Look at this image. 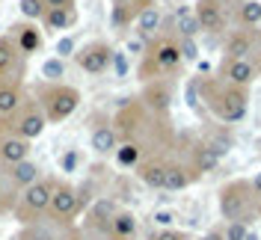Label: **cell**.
I'll return each instance as SVG.
<instances>
[{"label": "cell", "instance_id": "24", "mask_svg": "<svg viewBox=\"0 0 261 240\" xmlns=\"http://www.w3.org/2000/svg\"><path fill=\"white\" fill-rule=\"evenodd\" d=\"M172 24H175L178 39H193L196 33L202 30V24H199V18H196V12L190 6H178L175 15H172Z\"/></svg>", "mask_w": 261, "mask_h": 240}, {"label": "cell", "instance_id": "39", "mask_svg": "<svg viewBox=\"0 0 261 240\" xmlns=\"http://www.w3.org/2000/svg\"><path fill=\"white\" fill-rule=\"evenodd\" d=\"M116 68V74H119V77H125V74H128V57H125V54H113V63H110Z\"/></svg>", "mask_w": 261, "mask_h": 240}, {"label": "cell", "instance_id": "3", "mask_svg": "<svg viewBox=\"0 0 261 240\" xmlns=\"http://www.w3.org/2000/svg\"><path fill=\"white\" fill-rule=\"evenodd\" d=\"M255 193L249 187V181H228L220 190V214L228 223H249L258 208H255Z\"/></svg>", "mask_w": 261, "mask_h": 240}, {"label": "cell", "instance_id": "23", "mask_svg": "<svg viewBox=\"0 0 261 240\" xmlns=\"http://www.w3.org/2000/svg\"><path fill=\"white\" fill-rule=\"evenodd\" d=\"M137 217L130 214V210H119L113 217V223H110V231H107V237H119V240H134L137 237Z\"/></svg>", "mask_w": 261, "mask_h": 240}, {"label": "cell", "instance_id": "5", "mask_svg": "<svg viewBox=\"0 0 261 240\" xmlns=\"http://www.w3.org/2000/svg\"><path fill=\"white\" fill-rule=\"evenodd\" d=\"M202 89H205V98L211 101V110L217 119H223V122H244L246 119V107H249V98H246V89L244 86H220V89H214L211 83H202Z\"/></svg>", "mask_w": 261, "mask_h": 240}, {"label": "cell", "instance_id": "30", "mask_svg": "<svg viewBox=\"0 0 261 240\" xmlns=\"http://www.w3.org/2000/svg\"><path fill=\"white\" fill-rule=\"evenodd\" d=\"M238 21L244 24V27H255L261 24V0H246L238 6Z\"/></svg>", "mask_w": 261, "mask_h": 240}, {"label": "cell", "instance_id": "36", "mask_svg": "<svg viewBox=\"0 0 261 240\" xmlns=\"http://www.w3.org/2000/svg\"><path fill=\"white\" fill-rule=\"evenodd\" d=\"M71 54H74V39H71V36L60 39V42H57V57L65 60V57H71Z\"/></svg>", "mask_w": 261, "mask_h": 240}, {"label": "cell", "instance_id": "26", "mask_svg": "<svg viewBox=\"0 0 261 240\" xmlns=\"http://www.w3.org/2000/svg\"><path fill=\"white\" fill-rule=\"evenodd\" d=\"M226 54H228V60H246V57L252 54V33L249 30H238L234 36H228Z\"/></svg>", "mask_w": 261, "mask_h": 240}, {"label": "cell", "instance_id": "35", "mask_svg": "<svg viewBox=\"0 0 261 240\" xmlns=\"http://www.w3.org/2000/svg\"><path fill=\"white\" fill-rule=\"evenodd\" d=\"M178 48L184 60H199V48H196L193 39H178Z\"/></svg>", "mask_w": 261, "mask_h": 240}, {"label": "cell", "instance_id": "28", "mask_svg": "<svg viewBox=\"0 0 261 240\" xmlns=\"http://www.w3.org/2000/svg\"><path fill=\"white\" fill-rule=\"evenodd\" d=\"M116 163L119 166H140V157H143V145L137 143V140H125V143H119L116 148Z\"/></svg>", "mask_w": 261, "mask_h": 240}, {"label": "cell", "instance_id": "17", "mask_svg": "<svg viewBox=\"0 0 261 240\" xmlns=\"http://www.w3.org/2000/svg\"><path fill=\"white\" fill-rule=\"evenodd\" d=\"M196 172L193 166H184V163H166V178H163V190L169 193H178V190H187L190 184L196 181Z\"/></svg>", "mask_w": 261, "mask_h": 240}, {"label": "cell", "instance_id": "32", "mask_svg": "<svg viewBox=\"0 0 261 240\" xmlns=\"http://www.w3.org/2000/svg\"><path fill=\"white\" fill-rule=\"evenodd\" d=\"M130 18H137V12L130 9L128 3H122V0H116L113 12H110V24H113V27H128V24H130Z\"/></svg>", "mask_w": 261, "mask_h": 240}, {"label": "cell", "instance_id": "19", "mask_svg": "<svg viewBox=\"0 0 261 240\" xmlns=\"http://www.w3.org/2000/svg\"><path fill=\"white\" fill-rule=\"evenodd\" d=\"M119 134H116V128H110V125H98L95 130H92V137H89V148L95 151V154H116V148H119Z\"/></svg>", "mask_w": 261, "mask_h": 240}, {"label": "cell", "instance_id": "27", "mask_svg": "<svg viewBox=\"0 0 261 240\" xmlns=\"http://www.w3.org/2000/svg\"><path fill=\"white\" fill-rule=\"evenodd\" d=\"M220 166V154L214 151L211 145L205 143V145H196V151H193V172L196 175H205V172H214Z\"/></svg>", "mask_w": 261, "mask_h": 240}, {"label": "cell", "instance_id": "10", "mask_svg": "<svg viewBox=\"0 0 261 240\" xmlns=\"http://www.w3.org/2000/svg\"><path fill=\"white\" fill-rule=\"evenodd\" d=\"M9 30H12L9 36L15 39V48L21 50V57H33L42 48V30L36 27V21H15Z\"/></svg>", "mask_w": 261, "mask_h": 240}, {"label": "cell", "instance_id": "41", "mask_svg": "<svg viewBox=\"0 0 261 240\" xmlns=\"http://www.w3.org/2000/svg\"><path fill=\"white\" fill-rule=\"evenodd\" d=\"M172 220H175L172 210H158V214H154V223L161 225V228H172Z\"/></svg>", "mask_w": 261, "mask_h": 240}, {"label": "cell", "instance_id": "21", "mask_svg": "<svg viewBox=\"0 0 261 240\" xmlns=\"http://www.w3.org/2000/svg\"><path fill=\"white\" fill-rule=\"evenodd\" d=\"M137 178H140L146 187H151V190H163V178H166V160L151 157V160H146V163H140V166H137Z\"/></svg>", "mask_w": 261, "mask_h": 240}, {"label": "cell", "instance_id": "31", "mask_svg": "<svg viewBox=\"0 0 261 240\" xmlns=\"http://www.w3.org/2000/svg\"><path fill=\"white\" fill-rule=\"evenodd\" d=\"M18 12L24 15V21H42L48 6H45V0H18Z\"/></svg>", "mask_w": 261, "mask_h": 240}, {"label": "cell", "instance_id": "14", "mask_svg": "<svg viewBox=\"0 0 261 240\" xmlns=\"http://www.w3.org/2000/svg\"><path fill=\"white\" fill-rule=\"evenodd\" d=\"M3 175L9 178V184L21 193V190H27L30 184H36V181L42 178V166H39L33 157H27V160H21V163H15V166H9Z\"/></svg>", "mask_w": 261, "mask_h": 240}, {"label": "cell", "instance_id": "44", "mask_svg": "<svg viewBox=\"0 0 261 240\" xmlns=\"http://www.w3.org/2000/svg\"><path fill=\"white\" fill-rule=\"evenodd\" d=\"M249 187H252V193H255V196H261V172L249 181Z\"/></svg>", "mask_w": 261, "mask_h": 240}, {"label": "cell", "instance_id": "13", "mask_svg": "<svg viewBox=\"0 0 261 240\" xmlns=\"http://www.w3.org/2000/svg\"><path fill=\"white\" fill-rule=\"evenodd\" d=\"M143 104H146L151 113H166L169 104H172V86L166 80H148L146 89H143Z\"/></svg>", "mask_w": 261, "mask_h": 240}, {"label": "cell", "instance_id": "22", "mask_svg": "<svg viewBox=\"0 0 261 240\" xmlns=\"http://www.w3.org/2000/svg\"><path fill=\"white\" fill-rule=\"evenodd\" d=\"M63 231V225L50 223L48 217L39 220V223H30V225H21V234L15 240H57Z\"/></svg>", "mask_w": 261, "mask_h": 240}, {"label": "cell", "instance_id": "46", "mask_svg": "<svg viewBox=\"0 0 261 240\" xmlns=\"http://www.w3.org/2000/svg\"><path fill=\"white\" fill-rule=\"evenodd\" d=\"M128 50H134V54H140V50H143V42H128Z\"/></svg>", "mask_w": 261, "mask_h": 240}, {"label": "cell", "instance_id": "15", "mask_svg": "<svg viewBox=\"0 0 261 240\" xmlns=\"http://www.w3.org/2000/svg\"><path fill=\"white\" fill-rule=\"evenodd\" d=\"M196 18H199V24H202L205 33H220L223 24H226L220 0H196Z\"/></svg>", "mask_w": 261, "mask_h": 240}, {"label": "cell", "instance_id": "47", "mask_svg": "<svg viewBox=\"0 0 261 240\" xmlns=\"http://www.w3.org/2000/svg\"><path fill=\"white\" fill-rule=\"evenodd\" d=\"M255 71H258V74H261V57H258V65H255Z\"/></svg>", "mask_w": 261, "mask_h": 240}, {"label": "cell", "instance_id": "25", "mask_svg": "<svg viewBox=\"0 0 261 240\" xmlns=\"http://www.w3.org/2000/svg\"><path fill=\"white\" fill-rule=\"evenodd\" d=\"M161 24H163V18H161L158 6H148V9L137 12V33H140V39H154L158 30H161Z\"/></svg>", "mask_w": 261, "mask_h": 240}, {"label": "cell", "instance_id": "16", "mask_svg": "<svg viewBox=\"0 0 261 240\" xmlns=\"http://www.w3.org/2000/svg\"><path fill=\"white\" fill-rule=\"evenodd\" d=\"M223 74H226V83H231V86H249L252 80H255V65H252V60L246 57V60H226V68H223Z\"/></svg>", "mask_w": 261, "mask_h": 240}, {"label": "cell", "instance_id": "43", "mask_svg": "<svg viewBox=\"0 0 261 240\" xmlns=\"http://www.w3.org/2000/svg\"><path fill=\"white\" fill-rule=\"evenodd\" d=\"M45 6L54 9V6H74V0H45Z\"/></svg>", "mask_w": 261, "mask_h": 240}, {"label": "cell", "instance_id": "37", "mask_svg": "<svg viewBox=\"0 0 261 240\" xmlns=\"http://www.w3.org/2000/svg\"><path fill=\"white\" fill-rule=\"evenodd\" d=\"M77 151H65L63 157H60V169H63V172H74V169H77Z\"/></svg>", "mask_w": 261, "mask_h": 240}, {"label": "cell", "instance_id": "42", "mask_svg": "<svg viewBox=\"0 0 261 240\" xmlns=\"http://www.w3.org/2000/svg\"><path fill=\"white\" fill-rule=\"evenodd\" d=\"M130 6L140 12V9H148V6H154V0H130Z\"/></svg>", "mask_w": 261, "mask_h": 240}, {"label": "cell", "instance_id": "7", "mask_svg": "<svg viewBox=\"0 0 261 240\" xmlns=\"http://www.w3.org/2000/svg\"><path fill=\"white\" fill-rule=\"evenodd\" d=\"M9 128H12L15 137L30 140V143H33V140H39V137L45 134L48 119H45V113H42V107H39V101H36V98H24V104L9 116Z\"/></svg>", "mask_w": 261, "mask_h": 240}, {"label": "cell", "instance_id": "2", "mask_svg": "<svg viewBox=\"0 0 261 240\" xmlns=\"http://www.w3.org/2000/svg\"><path fill=\"white\" fill-rule=\"evenodd\" d=\"M54 190H57V178H50V175H42L36 184H30L27 190H21L18 193V205L12 210V220L18 225H30V223L45 220Z\"/></svg>", "mask_w": 261, "mask_h": 240}, {"label": "cell", "instance_id": "49", "mask_svg": "<svg viewBox=\"0 0 261 240\" xmlns=\"http://www.w3.org/2000/svg\"><path fill=\"white\" fill-rule=\"evenodd\" d=\"M258 210H261V208H258Z\"/></svg>", "mask_w": 261, "mask_h": 240}, {"label": "cell", "instance_id": "1", "mask_svg": "<svg viewBox=\"0 0 261 240\" xmlns=\"http://www.w3.org/2000/svg\"><path fill=\"white\" fill-rule=\"evenodd\" d=\"M36 101L45 113L48 125H60L65 119H71L74 110L81 107V89L71 83H39L36 89Z\"/></svg>", "mask_w": 261, "mask_h": 240}, {"label": "cell", "instance_id": "38", "mask_svg": "<svg viewBox=\"0 0 261 240\" xmlns=\"http://www.w3.org/2000/svg\"><path fill=\"white\" fill-rule=\"evenodd\" d=\"M151 240H190V237H187L184 231H175V228H161Z\"/></svg>", "mask_w": 261, "mask_h": 240}, {"label": "cell", "instance_id": "48", "mask_svg": "<svg viewBox=\"0 0 261 240\" xmlns=\"http://www.w3.org/2000/svg\"><path fill=\"white\" fill-rule=\"evenodd\" d=\"M0 36H3V33H0Z\"/></svg>", "mask_w": 261, "mask_h": 240}, {"label": "cell", "instance_id": "12", "mask_svg": "<svg viewBox=\"0 0 261 240\" xmlns=\"http://www.w3.org/2000/svg\"><path fill=\"white\" fill-rule=\"evenodd\" d=\"M30 151H33L30 140H21V137H15V134H9V137L0 140V166L9 169V166H15V163L30 157Z\"/></svg>", "mask_w": 261, "mask_h": 240}, {"label": "cell", "instance_id": "40", "mask_svg": "<svg viewBox=\"0 0 261 240\" xmlns=\"http://www.w3.org/2000/svg\"><path fill=\"white\" fill-rule=\"evenodd\" d=\"M57 240H86V237H83L81 228H74V225H65L63 231H60V237H57Z\"/></svg>", "mask_w": 261, "mask_h": 240}, {"label": "cell", "instance_id": "11", "mask_svg": "<svg viewBox=\"0 0 261 240\" xmlns=\"http://www.w3.org/2000/svg\"><path fill=\"white\" fill-rule=\"evenodd\" d=\"M116 214H119V208H116L113 199H98V202H92L89 210H86V231H101V234H107Z\"/></svg>", "mask_w": 261, "mask_h": 240}, {"label": "cell", "instance_id": "8", "mask_svg": "<svg viewBox=\"0 0 261 240\" xmlns=\"http://www.w3.org/2000/svg\"><path fill=\"white\" fill-rule=\"evenodd\" d=\"M113 54L116 50L104 39H92L89 45H83V48L74 50V63L86 74H104L110 68V63H113Z\"/></svg>", "mask_w": 261, "mask_h": 240}, {"label": "cell", "instance_id": "34", "mask_svg": "<svg viewBox=\"0 0 261 240\" xmlns=\"http://www.w3.org/2000/svg\"><path fill=\"white\" fill-rule=\"evenodd\" d=\"M223 237L226 240H246L249 237V228H246V223H228L226 231H223Z\"/></svg>", "mask_w": 261, "mask_h": 240}, {"label": "cell", "instance_id": "4", "mask_svg": "<svg viewBox=\"0 0 261 240\" xmlns=\"http://www.w3.org/2000/svg\"><path fill=\"white\" fill-rule=\"evenodd\" d=\"M181 48L175 39H154L151 45H148L146 57H143V65H140V77L146 80H161V74H169V71H175L181 65Z\"/></svg>", "mask_w": 261, "mask_h": 240}, {"label": "cell", "instance_id": "45", "mask_svg": "<svg viewBox=\"0 0 261 240\" xmlns=\"http://www.w3.org/2000/svg\"><path fill=\"white\" fill-rule=\"evenodd\" d=\"M202 240H226V237H223V231H208Z\"/></svg>", "mask_w": 261, "mask_h": 240}, {"label": "cell", "instance_id": "33", "mask_svg": "<svg viewBox=\"0 0 261 240\" xmlns=\"http://www.w3.org/2000/svg\"><path fill=\"white\" fill-rule=\"evenodd\" d=\"M42 77L48 80V83H60V77H65V63L60 60V57L42 63Z\"/></svg>", "mask_w": 261, "mask_h": 240}, {"label": "cell", "instance_id": "18", "mask_svg": "<svg viewBox=\"0 0 261 240\" xmlns=\"http://www.w3.org/2000/svg\"><path fill=\"white\" fill-rule=\"evenodd\" d=\"M42 24H45L50 33L71 30V27L77 24V9H74V6H54V9H48V12H45Z\"/></svg>", "mask_w": 261, "mask_h": 240}, {"label": "cell", "instance_id": "6", "mask_svg": "<svg viewBox=\"0 0 261 240\" xmlns=\"http://www.w3.org/2000/svg\"><path fill=\"white\" fill-rule=\"evenodd\" d=\"M83 210V196L74 184L68 181H57V190L50 196V208H48V220L57 225H71L77 220V214Z\"/></svg>", "mask_w": 261, "mask_h": 240}, {"label": "cell", "instance_id": "20", "mask_svg": "<svg viewBox=\"0 0 261 240\" xmlns=\"http://www.w3.org/2000/svg\"><path fill=\"white\" fill-rule=\"evenodd\" d=\"M24 80H12V83H0V116H12V113L24 104Z\"/></svg>", "mask_w": 261, "mask_h": 240}, {"label": "cell", "instance_id": "29", "mask_svg": "<svg viewBox=\"0 0 261 240\" xmlns=\"http://www.w3.org/2000/svg\"><path fill=\"white\" fill-rule=\"evenodd\" d=\"M18 205V190L9 184V178L0 175V217H12Z\"/></svg>", "mask_w": 261, "mask_h": 240}, {"label": "cell", "instance_id": "9", "mask_svg": "<svg viewBox=\"0 0 261 240\" xmlns=\"http://www.w3.org/2000/svg\"><path fill=\"white\" fill-rule=\"evenodd\" d=\"M27 57H21V50L15 48V39L9 33L0 36V83H12V80H24L27 71Z\"/></svg>", "mask_w": 261, "mask_h": 240}]
</instances>
